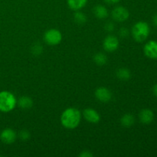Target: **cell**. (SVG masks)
Wrapping results in <instances>:
<instances>
[{
  "label": "cell",
  "mask_w": 157,
  "mask_h": 157,
  "mask_svg": "<svg viewBox=\"0 0 157 157\" xmlns=\"http://www.w3.org/2000/svg\"><path fill=\"white\" fill-rule=\"evenodd\" d=\"M81 111L75 107H68L61 115V124L67 130H74L79 126L81 121Z\"/></svg>",
  "instance_id": "obj_1"
},
{
  "label": "cell",
  "mask_w": 157,
  "mask_h": 157,
  "mask_svg": "<svg viewBox=\"0 0 157 157\" xmlns=\"http://www.w3.org/2000/svg\"><path fill=\"white\" fill-rule=\"evenodd\" d=\"M150 29L148 23L146 21H138L132 27L131 34L133 39L136 42H143L148 38Z\"/></svg>",
  "instance_id": "obj_2"
},
{
  "label": "cell",
  "mask_w": 157,
  "mask_h": 157,
  "mask_svg": "<svg viewBox=\"0 0 157 157\" xmlns=\"http://www.w3.org/2000/svg\"><path fill=\"white\" fill-rule=\"evenodd\" d=\"M17 106V99L15 95L7 90L0 92V111L9 113Z\"/></svg>",
  "instance_id": "obj_3"
},
{
  "label": "cell",
  "mask_w": 157,
  "mask_h": 157,
  "mask_svg": "<svg viewBox=\"0 0 157 157\" xmlns=\"http://www.w3.org/2000/svg\"><path fill=\"white\" fill-rule=\"evenodd\" d=\"M62 40V34L56 29H50L44 34V41L48 45H58Z\"/></svg>",
  "instance_id": "obj_4"
},
{
  "label": "cell",
  "mask_w": 157,
  "mask_h": 157,
  "mask_svg": "<svg viewBox=\"0 0 157 157\" xmlns=\"http://www.w3.org/2000/svg\"><path fill=\"white\" fill-rule=\"evenodd\" d=\"M111 16L113 21L117 22H124L127 21L130 17V13L127 9L124 6H117L112 10Z\"/></svg>",
  "instance_id": "obj_5"
},
{
  "label": "cell",
  "mask_w": 157,
  "mask_h": 157,
  "mask_svg": "<svg viewBox=\"0 0 157 157\" xmlns=\"http://www.w3.org/2000/svg\"><path fill=\"white\" fill-rule=\"evenodd\" d=\"M120 41L115 35H108L103 41L104 49L107 52H113L119 48Z\"/></svg>",
  "instance_id": "obj_6"
},
{
  "label": "cell",
  "mask_w": 157,
  "mask_h": 157,
  "mask_svg": "<svg viewBox=\"0 0 157 157\" xmlns=\"http://www.w3.org/2000/svg\"><path fill=\"white\" fill-rule=\"evenodd\" d=\"M17 133L11 128H6L0 133V140L5 144H12L16 140Z\"/></svg>",
  "instance_id": "obj_7"
},
{
  "label": "cell",
  "mask_w": 157,
  "mask_h": 157,
  "mask_svg": "<svg viewBox=\"0 0 157 157\" xmlns=\"http://www.w3.org/2000/svg\"><path fill=\"white\" fill-rule=\"evenodd\" d=\"M95 98L102 103H107L111 100L112 93L107 87H100L94 92Z\"/></svg>",
  "instance_id": "obj_8"
},
{
  "label": "cell",
  "mask_w": 157,
  "mask_h": 157,
  "mask_svg": "<svg viewBox=\"0 0 157 157\" xmlns=\"http://www.w3.org/2000/svg\"><path fill=\"white\" fill-rule=\"evenodd\" d=\"M83 116H84L86 121L90 123V124H98L101 121L100 113L96 110L90 108V107L84 109V110L83 111Z\"/></svg>",
  "instance_id": "obj_9"
},
{
  "label": "cell",
  "mask_w": 157,
  "mask_h": 157,
  "mask_svg": "<svg viewBox=\"0 0 157 157\" xmlns=\"http://www.w3.org/2000/svg\"><path fill=\"white\" fill-rule=\"evenodd\" d=\"M144 52L147 58L150 59H157V41H148L144 45Z\"/></svg>",
  "instance_id": "obj_10"
},
{
  "label": "cell",
  "mask_w": 157,
  "mask_h": 157,
  "mask_svg": "<svg viewBox=\"0 0 157 157\" xmlns=\"http://www.w3.org/2000/svg\"><path fill=\"white\" fill-rule=\"evenodd\" d=\"M139 118L141 123L149 124L153 122L154 119V113L150 109H144L139 113Z\"/></svg>",
  "instance_id": "obj_11"
},
{
  "label": "cell",
  "mask_w": 157,
  "mask_h": 157,
  "mask_svg": "<svg viewBox=\"0 0 157 157\" xmlns=\"http://www.w3.org/2000/svg\"><path fill=\"white\" fill-rule=\"evenodd\" d=\"M17 105L22 110H29L33 106V101L29 96H21L17 100Z\"/></svg>",
  "instance_id": "obj_12"
},
{
  "label": "cell",
  "mask_w": 157,
  "mask_h": 157,
  "mask_svg": "<svg viewBox=\"0 0 157 157\" xmlns=\"http://www.w3.org/2000/svg\"><path fill=\"white\" fill-rule=\"evenodd\" d=\"M94 15L99 19H105L108 17L109 12L107 8L103 5H98L93 9Z\"/></svg>",
  "instance_id": "obj_13"
},
{
  "label": "cell",
  "mask_w": 157,
  "mask_h": 157,
  "mask_svg": "<svg viewBox=\"0 0 157 157\" xmlns=\"http://www.w3.org/2000/svg\"><path fill=\"white\" fill-rule=\"evenodd\" d=\"M67 3L71 10L79 11L87 5V0H67Z\"/></svg>",
  "instance_id": "obj_14"
},
{
  "label": "cell",
  "mask_w": 157,
  "mask_h": 157,
  "mask_svg": "<svg viewBox=\"0 0 157 157\" xmlns=\"http://www.w3.org/2000/svg\"><path fill=\"white\" fill-rule=\"evenodd\" d=\"M134 123L135 117L131 113H126L121 119V125L124 127H127V128L131 127L134 124Z\"/></svg>",
  "instance_id": "obj_15"
},
{
  "label": "cell",
  "mask_w": 157,
  "mask_h": 157,
  "mask_svg": "<svg viewBox=\"0 0 157 157\" xmlns=\"http://www.w3.org/2000/svg\"><path fill=\"white\" fill-rule=\"evenodd\" d=\"M117 78L121 81H128L131 78V72L129 69L122 67L119 68L116 72Z\"/></svg>",
  "instance_id": "obj_16"
},
{
  "label": "cell",
  "mask_w": 157,
  "mask_h": 157,
  "mask_svg": "<svg viewBox=\"0 0 157 157\" xmlns=\"http://www.w3.org/2000/svg\"><path fill=\"white\" fill-rule=\"evenodd\" d=\"M94 61L98 66H103L107 64V56L103 52H98L94 56Z\"/></svg>",
  "instance_id": "obj_17"
},
{
  "label": "cell",
  "mask_w": 157,
  "mask_h": 157,
  "mask_svg": "<svg viewBox=\"0 0 157 157\" xmlns=\"http://www.w3.org/2000/svg\"><path fill=\"white\" fill-rule=\"evenodd\" d=\"M87 19L85 14L80 11H76L74 15V20L78 25H84L87 22Z\"/></svg>",
  "instance_id": "obj_18"
},
{
  "label": "cell",
  "mask_w": 157,
  "mask_h": 157,
  "mask_svg": "<svg viewBox=\"0 0 157 157\" xmlns=\"http://www.w3.org/2000/svg\"><path fill=\"white\" fill-rule=\"evenodd\" d=\"M31 51H32V53L34 55L38 56V55H40L42 54L43 47L40 43H35L34 45H32Z\"/></svg>",
  "instance_id": "obj_19"
},
{
  "label": "cell",
  "mask_w": 157,
  "mask_h": 157,
  "mask_svg": "<svg viewBox=\"0 0 157 157\" xmlns=\"http://www.w3.org/2000/svg\"><path fill=\"white\" fill-rule=\"evenodd\" d=\"M18 136H19L20 140L22 141L29 140L31 137L30 132L27 130H21L18 133Z\"/></svg>",
  "instance_id": "obj_20"
},
{
  "label": "cell",
  "mask_w": 157,
  "mask_h": 157,
  "mask_svg": "<svg viewBox=\"0 0 157 157\" xmlns=\"http://www.w3.org/2000/svg\"><path fill=\"white\" fill-rule=\"evenodd\" d=\"M115 29V25L113 21H107L106 24L104 25V29L107 31V32H113Z\"/></svg>",
  "instance_id": "obj_21"
},
{
  "label": "cell",
  "mask_w": 157,
  "mask_h": 157,
  "mask_svg": "<svg viewBox=\"0 0 157 157\" xmlns=\"http://www.w3.org/2000/svg\"><path fill=\"white\" fill-rule=\"evenodd\" d=\"M118 34L121 38H127L129 35V30L126 27H122L119 29Z\"/></svg>",
  "instance_id": "obj_22"
},
{
  "label": "cell",
  "mask_w": 157,
  "mask_h": 157,
  "mask_svg": "<svg viewBox=\"0 0 157 157\" xmlns=\"http://www.w3.org/2000/svg\"><path fill=\"white\" fill-rule=\"evenodd\" d=\"M79 156L80 157H93L94 154L92 153L91 151H90V150H85L81 151V153L79 154Z\"/></svg>",
  "instance_id": "obj_23"
},
{
  "label": "cell",
  "mask_w": 157,
  "mask_h": 157,
  "mask_svg": "<svg viewBox=\"0 0 157 157\" xmlns=\"http://www.w3.org/2000/svg\"><path fill=\"white\" fill-rule=\"evenodd\" d=\"M104 2H105L106 3H107V4H117V3L119 2L121 0H104Z\"/></svg>",
  "instance_id": "obj_24"
},
{
  "label": "cell",
  "mask_w": 157,
  "mask_h": 157,
  "mask_svg": "<svg viewBox=\"0 0 157 157\" xmlns=\"http://www.w3.org/2000/svg\"><path fill=\"white\" fill-rule=\"evenodd\" d=\"M153 25H154L157 26V14H156V15L153 16Z\"/></svg>",
  "instance_id": "obj_25"
},
{
  "label": "cell",
  "mask_w": 157,
  "mask_h": 157,
  "mask_svg": "<svg viewBox=\"0 0 157 157\" xmlns=\"http://www.w3.org/2000/svg\"><path fill=\"white\" fill-rule=\"evenodd\" d=\"M153 94H155V96L157 97V84L153 87Z\"/></svg>",
  "instance_id": "obj_26"
}]
</instances>
